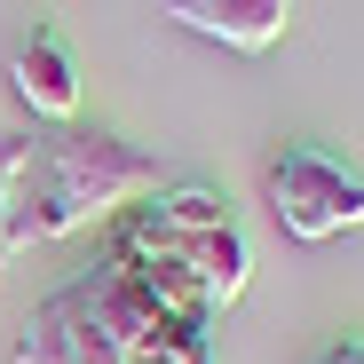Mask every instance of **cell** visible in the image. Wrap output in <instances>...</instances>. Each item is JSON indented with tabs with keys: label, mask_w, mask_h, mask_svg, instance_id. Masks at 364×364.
I'll return each instance as SVG.
<instances>
[{
	"label": "cell",
	"mask_w": 364,
	"mask_h": 364,
	"mask_svg": "<svg viewBox=\"0 0 364 364\" xmlns=\"http://www.w3.org/2000/svg\"><path fill=\"white\" fill-rule=\"evenodd\" d=\"M0 262H9V254H0Z\"/></svg>",
	"instance_id": "obj_10"
},
{
	"label": "cell",
	"mask_w": 364,
	"mask_h": 364,
	"mask_svg": "<svg viewBox=\"0 0 364 364\" xmlns=\"http://www.w3.org/2000/svg\"><path fill=\"white\" fill-rule=\"evenodd\" d=\"M143 191H159V159L95 135V127H32L24 174L9 191V214H0V254L48 246V237H72L95 222H119Z\"/></svg>",
	"instance_id": "obj_1"
},
{
	"label": "cell",
	"mask_w": 364,
	"mask_h": 364,
	"mask_svg": "<svg viewBox=\"0 0 364 364\" xmlns=\"http://www.w3.org/2000/svg\"><path fill=\"white\" fill-rule=\"evenodd\" d=\"M151 317H159L151 285L119 254H103L24 317L16 364H127V348L151 333Z\"/></svg>",
	"instance_id": "obj_2"
},
{
	"label": "cell",
	"mask_w": 364,
	"mask_h": 364,
	"mask_svg": "<svg viewBox=\"0 0 364 364\" xmlns=\"http://www.w3.org/2000/svg\"><path fill=\"white\" fill-rule=\"evenodd\" d=\"M317 364H364V341H341V348H325Z\"/></svg>",
	"instance_id": "obj_9"
},
{
	"label": "cell",
	"mask_w": 364,
	"mask_h": 364,
	"mask_svg": "<svg viewBox=\"0 0 364 364\" xmlns=\"http://www.w3.org/2000/svg\"><path fill=\"white\" fill-rule=\"evenodd\" d=\"M127 364H182V356H166V348H151V341H135V348H127Z\"/></svg>",
	"instance_id": "obj_8"
},
{
	"label": "cell",
	"mask_w": 364,
	"mask_h": 364,
	"mask_svg": "<svg viewBox=\"0 0 364 364\" xmlns=\"http://www.w3.org/2000/svg\"><path fill=\"white\" fill-rule=\"evenodd\" d=\"M174 262L191 269V285L206 293V309L237 301V293H246V277H254V246H246V230H237V222H214V230H198V237H182Z\"/></svg>",
	"instance_id": "obj_6"
},
{
	"label": "cell",
	"mask_w": 364,
	"mask_h": 364,
	"mask_svg": "<svg viewBox=\"0 0 364 364\" xmlns=\"http://www.w3.org/2000/svg\"><path fill=\"white\" fill-rule=\"evenodd\" d=\"M9 87H16V103L40 119V127H72V111H80V64H72L64 32L32 24L9 48Z\"/></svg>",
	"instance_id": "obj_4"
},
{
	"label": "cell",
	"mask_w": 364,
	"mask_h": 364,
	"mask_svg": "<svg viewBox=\"0 0 364 364\" xmlns=\"http://www.w3.org/2000/svg\"><path fill=\"white\" fill-rule=\"evenodd\" d=\"M166 16L182 32H198V40H222L237 55H262V48H277L293 0H166Z\"/></svg>",
	"instance_id": "obj_5"
},
{
	"label": "cell",
	"mask_w": 364,
	"mask_h": 364,
	"mask_svg": "<svg viewBox=\"0 0 364 364\" xmlns=\"http://www.w3.org/2000/svg\"><path fill=\"white\" fill-rule=\"evenodd\" d=\"M24 151H32V127H0V214H9V191L24 174Z\"/></svg>",
	"instance_id": "obj_7"
},
{
	"label": "cell",
	"mask_w": 364,
	"mask_h": 364,
	"mask_svg": "<svg viewBox=\"0 0 364 364\" xmlns=\"http://www.w3.org/2000/svg\"><path fill=\"white\" fill-rule=\"evenodd\" d=\"M269 214L285 237L301 246H325L341 230H364V166L317 151V143H293L285 159H269Z\"/></svg>",
	"instance_id": "obj_3"
}]
</instances>
